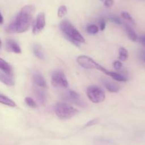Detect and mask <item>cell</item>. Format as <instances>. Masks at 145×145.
I'll return each mask as SVG.
<instances>
[{"label":"cell","mask_w":145,"mask_h":145,"mask_svg":"<svg viewBox=\"0 0 145 145\" xmlns=\"http://www.w3.org/2000/svg\"><path fill=\"white\" fill-rule=\"evenodd\" d=\"M35 11V7L33 5L24 6L14 21L16 25V32L24 33L29 28L32 24L33 16Z\"/></svg>","instance_id":"cell-1"},{"label":"cell","mask_w":145,"mask_h":145,"mask_svg":"<svg viewBox=\"0 0 145 145\" xmlns=\"http://www.w3.org/2000/svg\"><path fill=\"white\" fill-rule=\"evenodd\" d=\"M61 31L63 32L65 36L69 39L71 42L77 45L79 43H84L85 40L82 34L79 32L77 29L69 22V21H62L59 24Z\"/></svg>","instance_id":"cell-2"},{"label":"cell","mask_w":145,"mask_h":145,"mask_svg":"<svg viewBox=\"0 0 145 145\" xmlns=\"http://www.w3.org/2000/svg\"><path fill=\"white\" fill-rule=\"evenodd\" d=\"M55 112L60 119H67L74 117L78 110L66 102H58L55 105Z\"/></svg>","instance_id":"cell-3"},{"label":"cell","mask_w":145,"mask_h":145,"mask_svg":"<svg viewBox=\"0 0 145 145\" xmlns=\"http://www.w3.org/2000/svg\"><path fill=\"white\" fill-rule=\"evenodd\" d=\"M86 94L89 99L93 103H100L103 102L106 98L104 92L96 85L89 87L86 90Z\"/></svg>","instance_id":"cell-4"},{"label":"cell","mask_w":145,"mask_h":145,"mask_svg":"<svg viewBox=\"0 0 145 145\" xmlns=\"http://www.w3.org/2000/svg\"><path fill=\"white\" fill-rule=\"evenodd\" d=\"M51 81L52 85L55 87L67 88H68V81L65 73L62 71H55L52 73Z\"/></svg>","instance_id":"cell-5"},{"label":"cell","mask_w":145,"mask_h":145,"mask_svg":"<svg viewBox=\"0 0 145 145\" xmlns=\"http://www.w3.org/2000/svg\"><path fill=\"white\" fill-rule=\"evenodd\" d=\"M78 64L84 68L86 69H96L100 71L101 68V65L93 61L91 58L87 55H79L76 58Z\"/></svg>","instance_id":"cell-6"},{"label":"cell","mask_w":145,"mask_h":145,"mask_svg":"<svg viewBox=\"0 0 145 145\" xmlns=\"http://www.w3.org/2000/svg\"><path fill=\"white\" fill-rule=\"evenodd\" d=\"M65 99L69 101L70 102L75 104L79 107H84L86 106V103L84 101L82 100L80 95L74 90H69L65 95Z\"/></svg>","instance_id":"cell-7"},{"label":"cell","mask_w":145,"mask_h":145,"mask_svg":"<svg viewBox=\"0 0 145 145\" xmlns=\"http://www.w3.org/2000/svg\"><path fill=\"white\" fill-rule=\"evenodd\" d=\"M45 26V15L44 13H40L36 18L35 24L33 28V32L38 34L40 32Z\"/></svg>","instance_id":"cell-8"},{"label":"cell","mask_w":145,"mask_h":145,"mask_svg":"<svg viewBox=\"0 0 145 145\" xmlns=\"http://www.w3.org/2000/svg\"><path fill=\"white\" fill-rule=\"evenodd\" d=\"M101 71L104 72L105 74H106L108 76L111 77L112 78H113L114 80L117 81H120V82H126L127 80V78L125 76V75H123L121 73H119V72H112V71H108L107 69L103 68V66L101 67L100 70Z\"/></svg>","instance_id":"cell-9"},{"label":"cell","mask_w":145,"mask_h":145,"mask_svg":"<svg viewBox=\"0 0 145 145\" xmlns=\"http://www.w3.org/2000/svg\"><path fill=\"white\" fill-rule=\"evenodd\" d=\"M33 80L34 84L39 88H46V81L44 77L40 72H35L33 74Z\"/></svg>","instance_id":"cell-10"},{"label":"cell","mask_w":145,"mask_h":145,"mask_svg":"<svg viewBox=\"0 0 145 145\" xmlns=\"http://www.w3.org/2000/svg\"><path fill=\"white\" fill-rule=\"evenodd\" d=\"M7 50L10 52L15 53H21V48L18 44L14 40H7L6 43Z\"/></svg>","instance_id":"cell-11"},{"label":"cell","mask_w":145,"mask_h":145,"mask_svg":"<svg viewBox=\"0 0 145 145\" xmlns=\"http://www.w3.org/2000/svg\"><path fill=\"white\" fill-rule=\"evenodd\" d=\"M33 92L35 98L38 100V102H40V104L43 105V104L45 103V102H46V95H45L43 90L38 88V87H35V88H34Z\"/></svg>","instance_id":"cell-12"},{"label":"cell","mask_w":145,"mask_h":145,"mask_svg":"<svg viewBox=\"0 0 145 145\" xmlns=\"http://www.w3.org/2000/svg\"><path fill=\"white\" fill-rule=\"evenodd\" d=\"M0 81L6 85L12 86L14 85V81L11 76L5 72L0 71Z\"/></svg>","instance_id":"cell-13"},{"label":"cell","mask_w":145,"mask_h":145,"mask_svg":"<svg viewBox=\"0 0 145 145\" xmlns=\"http://www.w3.org/2000/svg\"><path fill=\"white\" fill-rule=\"evenodd\" d=\"M102 84L104 85L105 88L109 91V92H118L119 86L118 85H116V83H113V82H110V81L107 80H102Z\"/></svg>","instance_id":"cell-14"},{"label":"cell","mask_w":145,"mask_h":145,"mask_svg":"<svg viewBox=\"0 0 145 145\" xmlns=\"http://www.w3.org/2000/svg\"><path fill=\"white\" fill-rule=\"evenodd\" d=\"M0 70L9 75L12 74V68L11 65L1 58H0Z\"/></svg>","instance_id":"cell-15"},{"label":"cell","mask_w":145,"mask_h":145,"mask_svg":"<svg viewBox=\"0 0 145 145\" xmlns=\"http://www.w3.org/2000/svg\"><path fill=\"white\" fill-rule=\"evenodd\" d=\"M0 103L7 105V106L11 107H15L16 106L14 101H13L12 100L10 99L8 97L2 95V94H0Z\"/></svg>","instance_id":"cell-16"},{"label":"cell","mask_w":145,"mask_h":145,"mask_svg":"<svg viewBox=\"0 0 145 145\" xmlns=\"http://www.w3.org/2000/svg\"><path fill=\"white\" fill-rule=\"evenodd\" d=\"M33 51L34 55L37 58H40V59H43L44 53L40 45H39V44H35L33 45Z\"/></svg>","instance_id":"cell-17"},{"label":"cell","mask_w":145,"mask_h":145,"mask_svg":"<svg viewBox=\"0 0 145 145\" xmlns=\"http://www.w3.org/2000/svg\"><path fill=\"white\" fill-rule=\"evenodd\" d=\"M125 26L126 32H127V36H128L129 38H130V39L133 41H137V34H136L135 31L133 29V28H132V27H130L129 25H127V24H125Z\"/></svg>","instance_id":"cell-18"},{"label":"cell","mask_w":145,"mask_h":145,"mask_svg":"<svg viewBox=\"0 0 145 145\" xmlns=\"http://www.w3.org/2000/svg\"><path fill=\"white\" fill-rule=\"evenodd\" d=\"M128 58V51L125 48H120L119 50V58L120 61H125Z\"/></svg>","instance_id":"cell-19"},{"label":"cell","mask_w":145,"mask_h":145,"mask_svg":"<svg viewBox=\"0 0 145 145\" xmlns=\"http://www.w3.org/2000/svg\"><path fill=\"white\" fill-rule=\"evenodd\" d=\"M122 16L125 21H128L129 23L133 24V25H135V20L133 19L132 16L129 13L126 12V11H123V12H122Z\"/></svg>","instance_id":"cell-20"},{"label":"cell","mask_w":145,"mask_h":145,"mask_svg":"<svg viewBox=\"0 0 145 145\" xmlns=\"http://www.w3.org/2000/svg\"><path fill=\"white\" fill-rule=\"evenodd\" d=\"M86 31L89 34H96L99 32V27L94 24H91L86 27Z\"/></svg>","instance_id":"cell-21"},{"label":"cell","mask_w":145,"mask_h":145,"mask_svg":"<svg viewBox=\"0 0 145 145\" xmlns=\"http://www.w3.org/2000/svg\"><path fill=\"white\" fill-rule=\"evenodd\" d=\"M67 12V9L66 6L62 5L60 6L58 9L57 11V16L59 18H62V17L65 16L66 15Z\"/></svg>","instance_id":"cell-22"},{"label":"cell","mask_w":145,"mask_h":145,"mask_svg":"<svg viewBox=\"0 0 145 145\" xmlns=\"http://www.w3.org/2000/svg\"><path fill=\"white\" fill-rule=\"evenodd\" d=\"M25 102L28 106L31 107H37L36 102H35L32 98H29V97L25 98Z\"/></svg>","instance_id":"cell-23"},{"label":"cell","mask_w":145,"mask_h":145,"mask_svg":"<svg viewBox=\"0 0 145 145\" xmlns=\"http://www.w3.org/2000/svg\"><path fill=\"white\" fill-rule=\"evenodd\" d=\"M108 19L110 20V21H113V22H114L115 24H118V25H120V24H123V21H121V19H120L119 17L116 16H110V17L108 18Z\"/></svg>","instance_id":"cell-24"},{"label":"cell","mask_w":145,"mask_h":145,"mask_svg":"<svg viewBox=\"0 0 145 145\" xmlns=\"http://www.w3.org/2000/svg\"><path fill=\"white\" fill-rule=\"evenodd\" d=\"M99 25H100V29L101 31H103L106 28V21L104 18H101L99 21Z\"/></svg>","instance_id":"cell-25"},{"label":"cell","mask_w":145,"mask_h":145,"mask_svg":"<svg viewBox=\"0 0 145 145\" xmlns=\"http://www.w3.org/2000/svg\"><path fill=\"white\" fill-rule=\"evenodd\" d=\"M113 67H114V68L116 70L119 71V70H120L122 68H123V63H122L120 61H116L113 63Z\"/></svg>","instance_id":"cell-26"},{"label":"cell","mask_w":145,"mask_h":145,"mask_svg":"<svg viewBox=\"0 0 145 145\" xmlns=\"http://www.w3.org/2000/svg\"><path fill=\"white\" fill-rule=\"evenodd\" d=\"M114 4L113 0H105L104 1V5L106 7H111Z\"/></svg>","instance_id":"cell-27"},{"label":"cell","mask_w":145,"mask_h":145,"mask_svg":"<svg viewBox=\"0 0 145 145\" xmlns=\"http://www.w3.org/2000/svg\"><path fill=\"white\" fill-rule=\"evenodd\" d=\"M98 122H99V119H92V120L89 121V122H88V123L86 124V125H85V127H89V126H91V125H96V124H97Z\"/></svg>","instance_id":"cell-28"},{"label":"cell","mask_w":145,"mask_h":145,"mask_svg":"<svg viewBox=\"0 0 145 145\" xmlns=\"http://www.w3.org/2000/svg\"><path fill=\"white\" fill-rule=\"evenodd\" d=\"M140 58L142 59V61H143L145 63V51H141L140 53Z\"/></svg>","instance_id":"cell-29"},{"label":"cell","mask_w":145,"mask_h":145,"mask_svg":"<svg viewBox=\"0 0 145 145\" xmlns=\"http://www.w3.org/2000/svg\"><path fill=\"white\" fill-rule=\"evenodd\" d=\"M140 41H141L142 44L145 47V35L142 36L140 38Z\"/></svg>","instance_id":"cell-30"},{"label":"cell","mask_w":145,"mask_h":145,"mask_svg":"<svg viewBox=\"0 0 145 145\" xmlns=\"http://www.w3.org/2000/svg\"><path fill=\"white\" fill-rule=\"evenodd\" d=\"M3 21H4V18H3V16L2 15H1V12H0V24H2Z\"/></svg>","instance_id":"cell-31"},{"label":"cell","mask_w":145,"mask_h":145,"mask_svg":"<svg viewBox=\"0 0 145 145\" xmlns=\"http://www.w3.org/2000/svg\"><path fill=\"white\" fill-rule=\"evenodd\" d=\"M1 39H0V47H1Z\"/></svg>","instance_id":"cell-32"},{"label":"cell","mask_w":145,"mask_h":145,"mask_svg":"<svg viewBox=\"0 0 145 145\" xmlns=\"http://www.w3.org/2000/svg\"><path fill=\"white\" fill-rule=\"evenodd\" d=\"M101 1H105V0H101Z\"/></svg>","instance_id":"cell-33"},{"label":"cell","mask_w":145,"mask_h":145,"mask_svg":"<svg viewBox=\"0 0 145 145\" xmlns=\"http://www.w3.org/2000/svg\"><path fill=\"white\" fill-rule=\"evenodd\" d=\"M141 1H144V0H141Z\"/></svg>","instance_id":"cell-34"}]
</instances>
